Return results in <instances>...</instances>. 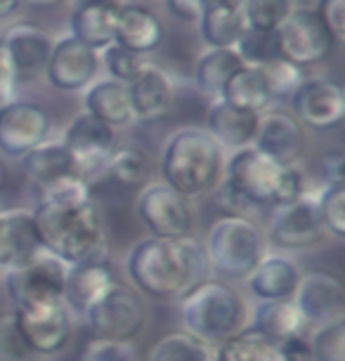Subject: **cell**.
Segmentation results:
<instances>
[{
	"mask_svg": "<svg viewBox=\"0 0 345 361\" xmlns=\"http://www.w3.org/2000/svg\"><path fill=\"white\" fill-rule=\"evenodd\" d=\"M147 361H211V347L185 331H173L152 345Z\"/></svg>",
	"mask_w": 345,
	"mask_h": 361,
	"instance_id": "cell-35",
	"label": "cell"
},
{
	"mask_svg": "<svg viewBox=\"0 0 345 361\" xmlns=\"http://www.w3.org/2000/svg\"><path fill=\"white\" fill-rule=\"evenodd\" d=\"M71 10L87 8V5H99V3H109V5H121V0H69Z\"/></svg>",
	"mask_w": 345,
	"mask_h": 361,
	"instance_id": "cell-53",
	"label": "cell"
},
{
	"mask_svg": "<svg viewBox=\"0 0 345 361\" xmlns=\"http://www.w3.org/2000/svg\"><path fill=\"white\" fill-rule=\"evenodd\" d=\"M274 38L279 57L301 69L324 62L336 47L334 36L327 31L317 12L310 8L291 10L279 29L274 31Z\"/></svg>",
	"mask_w": 345,
	"mask_h": 361,
	"instance_id": "cell-11",
	"label": "cell"
},
{
	"mask_svg": "<svg viewBox=\"0 0 345 361\" xmlns=\"http://www.w3.org/2000/svg\"><path fill=\"white\" fill-rule=\"evenodd\" d=\"M199 10H215V8H241V0H196Z\"/></svg>",
	"mask_w": 345,
	"mask_h": 361,
	"instance_id": "cell-51",
	"label": "cell"
},
{
	"mask_svg": "<svg viewBox=\"0 0 345 361\" xmlns=\"http://www.w3.org/2000/svg\"><path fill=\"white\" fill-rule=\"evenodd\" d=\"M0 361H40L26 345L15 319V312L0 317Z\"/></svg>",
	"mask_w": 345,
	"mask_h": 361,
	"instance_id": "cell-43",
	"label": "cell"
},
{
	"mask_svg": "<svg viewBox=\"0 0 345 361\" xmlns=\"http://www.w3.org/2000/svg\"><path fill=\"white\" fill-rule=\"evenodd\" d=\"M234 52L239 54L243 66H262L270 59L279 57L277 52V38L274 31H258V29H248L241 33L239 43L234 45Z\"/></svg>",
	"mask_w": 345,
	"mask_h": 361,
	"instance_id": "cell-39",
	"label": "cell"
},
{
	"mask_svg": "<svg viewBox=\"0 0 345 361\" xmlns=\"http://www.w3.org/2000/svg\"><path fill=\"white\" fill-rule=\"evenodd\" d=\"M248 300L225 279L208 276L180 300L182 331L208 347L239 336L248 326Z\"/></svg>",
	"mask_w": 345,
	"mask_h": 361,
	"instance_id": "cell-4",
	"label": "cell"
},
{
	"mask_svg": "<svg viewBox=\"0 0 345 361\" xmlns=\"http://www.w3.org/2000/svg\"><path fill=\"white\" fill-rule=\"evenodd\" d=\"M343 166H345V156L338 149H331L320 159V170H322V180L324 185H341L343 182Z\"/></svg>",
	"mask_w": 345,
	"mask_h": 361,
	"instance_id": "cell-49",
	"label": "cell"
},
{
	"mask_svg": "<svg viewBox=\"0 0 345 361\" xmlns=\"http://www.w3.org/2000/svg\"><path fill=\"white\" fill-rule=\"evenodd\" d=\"M0 274H3V271H0Z\"/></svg>",
	"mask_w": 345,
	"mask_h": 361,
	"instance_id": "cell-56",
	"label": "cell"
},
{
	"mask_svg": "<svg viewBox=\"0 0 345 361\" xmlns=\"http://www.w3.org/2000/svg\"><path fill=\"white\" fill-rule=\"evenodd\" d=\"M5 180H8V170H5V163L0 159V192H3V187H5Z\"/></svg>",
	"mask_w": 345,
	"mask_h": 361,
	"instance_id": "cell-55",
	"label": "cell"
},
{
	"mask_svg": "<svg viewBox=\"0 0 345 361\" xmlns=\"http://www.w3.org/2000/svg\"><path fill=\"white\" fill-rule=\"evenodd\" d=\"M22 3H29L33 8H55L62 0H22Z\"/></svg>",
	"mask_w": 345,
	"mask_h": 361,
	"instance_id": "cell-54",
	"label": "cell"
},
{
	"mask_svg": "<svg viewBox=\"0 0 345 361\" xmlns=\"http://www.w3.org/2000/svg\"><path fill=\"white\" fill-rule=\"evenodd\" d=\"M253 147L279 166H296L308 147V133L289 109L270 106L258 116Z\"/></svg>",
	"mask_w": 345,
	"mask_h": 361,
	"instance_id": "cell-18",
	"label": "cell"
},
{
	"mask_svg": "<svg viewBox=\"0 0 345 361\" xmlns=\"http://www.w3.org/2000/svg\"><path fill=\"white\" fill-rule=\"evenodd\" d=\"M159 170L164 185L194 203L218 189L225 170V152L204 128L187 126L166 140Z\"/></svg>",
	"mask_w": 345,
	"mask_h": 361,
	"instance_id": "cell-3",
	"label": "cell"
},
{
	"mask_svg": "<svg viewBox=\"0 0 345 361\" xmlns=\"http://www.w3.org/2000/svg\"><path fill=\"white\" fill-rule=\"evenodd\" d=\"M114 281H116V269H114L111 260L76 264V267H69V271H66L62 300L73 317H80L87 305Z\"/></svg>",
	"mask_w": 345,
	"mask_h": 361,
	"instance_id": "cell-27",
	"label": "cell"
},
{
	"mask_svg": "<svg viewBox=\"0 0 345 361\" xmlns=\"http://www.w3.org/2000/svg\"><path fill=\"white\" fill-rule=\"evenodd\" d=\"M317 199V213L327 229L329 236L336 241L345 238V187L341 185H324L320 192L315 194Z\"/></svg>",
	"mask_w": 345,
	"mask_h": 361,
	"instance_id": "cell-36",
	"label": "cell"
},
{
	"mask_svg": "<svg viewBox=\"0 0 345 361\" xmlns=\"http://www.w3.org/2000/svg\"><path fill=\"white\" fill-rule=\"evenodd\" d=\"M22 170L36 187H47L66 175H76V163L62 140H47L22 159Z\"/></svg>",
	"mask_w": 345,
	"mask_h": 361,
	"instance_id": "cell-29",
	"label": "cell"
},
{
	"mask_svg": "<svg viewBox=\"0 0 345 361\" xmlns=\"http://www.w3.org/2000/svg\"><path fill=\"white\" fill-rule=\"evenodd\" d=\"M31 213L40 248L59 257L66 267L109 260V236L95 199L76 206H50L38 201Z\"/></svg>",
	"mask_w": 345,
	"mask_h": 361,
	"instance_id": "cell-2",
	"label": "cell"
},
{
	"mask_svg": "<svg viewBox=\"0 0 345 361\" xmlns=\"http://www.w3.org/2000/svg\"><path fill=\"white\" fill-rule=\"evenodd\" d=\"M52 118L31 99H12L0 106V154L24 159L26 154L50 140Z\"/></svg>",
	"mask_w": 345,
	"mask_h": 361,
	"instance_id": "cell-14",
	"label": "cell"
},
{
	"mask_svg": "<svg viewBox=\"0 0 345 361\" xmlns=\"http://www.w3.org/2000/svg\"><path fill=\"white\" fill-rule=\"evenodd\" d=\"M222 99L243 109V111H253V114H262L274 102L260 66H241L227 80L225 90H222Z\"/></svg>",
	"mask_w": 345,
	"mask_h": 361,
	"instance_id": "cell-31",
	"label": "cell"
},
{
	"mask_svg": "<svg viewBox=\"0 0 345 361\" xmlns=\"http://www.w3.org/2000/svg\"><path fill=\"white\" fill-rule=\"evenodd\" d=\"M90 199L92 185L80 175H66L40 189V203H50V206H76V203H85Z\"/></svg>",
	"mask_w": 345,
	"mask_h": 361,
	"instance_id": "cell-42",
	"label": "cell"
},
{
	"mask_svg": "<svg viewBox=\"0 0 345 361\" xmlns=\"http://www.w3.org/2000/svg\"><path fill=\"white\" fill-rule=\"evenodd\" d=\"M80 361H140L135 343H119V340L92 338L83 347Z\"/></svg>",
	"mask_w": 345,
	"mask_h": 361,
	"instance_id": "cell-44",
	"label": "cell"
},
{
	"mask_svg": "<svg viewBox=\"0 0 345 361\" xmlns=\"http://www.w3.org/2000/svg\"><path fill=\"white\" fill-rule=\"evenodd\" d=\"M128 94H131L133 121L154 123V121H161L171 114L175 102V85L168 71H164L161 66L145 64L140 76L128 85Z\"/></svg>",
	"mask_w": 345,
	"mask_h": 361,
	"instance_id": "cell-20",
	"label": "cell"
},
{
	"mask_svg": "<svg viewBox=\"0 0 345 361\" xmlns=\"http://www.w3.org/2000/svg\"><path fill=\"white\" fill-rule=\"evenodd\" d=\"M265 238L267 246L277 248V253H293V250L322 246L329 234L317 213L315 192L305 194L298 201L270 208Z\"/></svg>",
	"mask_w": 345,
	"mask_h": 361,
	"instance_id": "cell-9",
	"label": "cell"
},
{
	"mask_svg": "<svg viewBox=\"0 0 345 361\" xmlns=\"http://www.w3.org/2000/svg\"><path fill=\"white\" fill-rule=\"evenodd\" d=\"M83 111L114 130L135 123L128 85L114 78H97L83 90Z\"/></svg>",
	"mask_w": 345,
	"mask_h": 361,
	"instance_id": "cell-26",
	"label": "cell"
},
{
	"mask_svg": "<svg viewBox=\"0 0 345 361\" xmlns=\"http://www.w3.org/2000/svg\"><path fill=\"white\" fill-rule=\"evenodd\" d=\"M121 5L99 3V5H87V8L71 10L69 36H73L83 45L92 47L97 52L104 50L116 38V22H119Z\"/></svg>",
	"mask_w": 345,
	"mask_h": 361,
	"instance_id": "cell-28",
	"label": "cell"
},
{
	"mask_svg": "<svg viewBox=\"0 0 345 361\" xmlns=\"http://www.w3.org/2000/svg\"><path fill=\"white\" fill-rule=\"evenodd\" d=\"M80 322L92 338L135 343L150 324V307L131 283L116 279L87 305Z\"/></svg>",
	"mask_w": 345,
	"mask_h": 361,
	"instance_id": "cell-6",
	"label": "cell"
},
{
	"mask_svg": "<svg viewBox=\"0 0 345 361\" xmlns=\"http://www.w3.org/2000/svg\"><path fill=\"white\" fill-rule=\"evenodd\" d=\"M19 5H22V0H0V19L15 15L19 10Z\"/></svg>",
	"mask_w": 345,
	"mask_h": 361,
	"instance_id": "cell-52",
	"label": "cell"
},
{
	"mask_svg": "<svg viewBox=\"0 0 345 361\" xmlns=\"http://www.w3.org/2000/svg\"><path fill=\"white\" fill-rule=\"evenodd\" d=\"M258 116L253 111H243V109L229 104L222 97L211 99L206 109V126L204 130L218 142L220 149L225 152H236L243 147H253L255 133H258Z\"/></svg>",
	"mask_w": 345,
	"mask_h": 361,
	"instance_id": "cell-21",
	"label": "cell"
},
{
	"mask_svg": "<svg viewBox=\"0 0 345 361\" xmlns=\"http://www.w3.org/2000/svg\"><path fill=\"white\" fill-rule=\"evenodd\" d=\"M135 210L150 236L189 238L196 234L199 215L194 203L173 192L164 182H150L145 189H140Z\"/></svg>",
	"mask_w": 345,
	"mask_h": 361,
	"instance_id": "cell-10",
	"label": "cell"
},
{
	"mask_svg": "<svg viewBox=\"0 0 345 361\" xmlns=\"http://www.w3.org/2000/svg\"><path fill=\"white\" fill-rule=\"evenodd\" d=\"M166 38L164 22L154 15L150 8L135 3H123L119 10V22H116V38L114 43L128 47V50L138 54H150L159 50L161 43Z\"/></svg>",
	"mask_w": 345,
	"mask_h": 361,
	"instance_id": "cell-24",
	"label": "cell"
},
{
	"mask_svg": "<svg viewBox=\"0 0 345 361\" xmlns=\"http://www.w3.org/2000/svg\"><path fill=\"white\" fill-rule=\"evenodd\" d=\"M62 142L73 156L76 175L90 185L97 177L107 175V163H109L114 149L119 147L116 130L85 111L76 114L69 121Z\"/></svg>",
	"mask_w": 345,
	"mask_h": 361,
	"instance_id": "cell-13",
	"label": "cell"
},
{
	"mask_svg": "<svg viewBox=\"0 0 345 361\" xmlns=\"http://www.w3.org/2000/svg\"><path fill=\"white\" fill-rule=\"evenodd\" d=\"M17 87H19V80L15 73V66H12L10 54L5 50L3 38H0V106L15 99Z\"/></svg>",
	"mask_w": 345,
	"mask_h": 361,
	"instance_id": "cell-47",
	"label": "cell"
},
{
	"mask_svg": "<svg viewBox=\"0 0 345 361\" xmlns=\"http://www.w3.org/2000/svg\"><path fill=\"white\" fill-rule=\"evenodd\" d=\"M201 246L211 274L220 279H246L270 250L265 229L246 215H225L215 220Z\"/></svg>",
	"mask_w": 345,
	"mask_h": 361,
	"instance_id": "cell-5",
	"label": "cell"
},
{
	"mask_svg": "<svg viewBox=\"0 0 345 361\" xmlns=\"http://www.w3.org/2000/svg\"><path fill=\"white\" fill-rule=\"evenodd\" d=\"M260 71L265 76V83L270 87L272 99H289L296 87L301 85V80L305 78V71L301 66L291 64L282 57L270 59L267 64L260 66Z\"/></svg>",
	"mask_w": 345,
	"mask_h": 361,
	"instance_id": "cell-40",
	"label": "cell"
},
{
	"mask_svg": "<svg viewBox=\"0 0 345 361\" xmlns=\"http://www.w3.org/2000/svg\"><path fill=\"white\" fill-rule=\"evenodd\" d=\"M284 361H313V347H310V331L284 340L279 345Z\"/></svg>",
	"mask_w": 345,
	"mask_h": 361,
	"instance_id": "cell-48",
	"label": "cell"
},
{
	"mask_svg": "<svg viewBox=\"0 0 345 361\" xmlns=\"http://www.w3.org/2000/svg\"><path fill=\"white\" fill-rule=\"evenodd\" d=\"M107 175L123 189H145L152 182L154 163L140 147H116L107 163Z\"/></svg>",
	"mask_w": 345,
	"mask_h": 361,
	"instance_id": "cell-34",
	"label": "cell"
},
{
	"mask_svg": "<svg viewBox=\"0 0 345 361\" xmlns=\"http://www.w3.org/2000/svg\"><path fill=\"white\" fill-rule=\"evenodd\" d=\"M293 305L305 319L308 329L334 324L345 319V288L341 279L331 271L313 269L301 274Z\"/></svg>",
	"mask_w": 345,
	"mask_h": 361,
	"instance_id": "cell-16",
	"label": "cell"
},
{
	"mask_svg": "<svg viewBox=\"0 0 345 361\" xmlns=\"http://www.w3.org/2000/svg\"><path fill=\"white\" fill-rule=\"evenodd\" d=\"M241 59L234 50H208L201 54L194 66V85L208 99L222 97L227 80L241 69Z\"/></svg>",
	"mask_w": 345,
	"mask_h": 361,
	"instance_id": "cell-30",
	"label": "cell"
},
{
	"mask_svg": "<svg viewBox=\"0 0 345 361\" xmlns=\"http://www.w3.org/2000/svg\"><path fill=\"white\" fill-rule=\"evenodd\" d=\"M279 173L282 166L277 161L258 152L255 147H243L229 152L220 185L234 199H239V203L251 215V210L274 206V189Z\"/></svg>",
	"mask_w": 345,
	"mask_h": 361,
	"instance_id": "cell-7",
	"label": "cell"
},
{
	"mask_svg": "<svg viewBox=\"0 0 345 361\" xmlns=\"http://www.w3.org/2000/svg\"><path fill=\"white\" fill-rule=\"evenodd\" d=\"M293 10L291 0H241V15L248 29L277 31Z\"/></svg>",
	"mask_w": 345,
	"mask_h": 361,
	"instance_id": "cell-38",
	"label": "cell"
},
{
	"mask_svg": "<svg viewBox=\"0 0 345 361\" xmlns=\"http://www.w3.org/2000/svg\"><path fill=\"white\" fill-rule=\"evenodd\" d=\"M66 271L69 267L59 257L40 250L33 260L5 269L0 274V281H3L15 310H29L40 307V305L64 302Z\"/></svg>",
	"mask_w": 345,
	"mask_h": 361,
	"instance_id": "cell-8",
	"label": "cell"
},
{
	"mask_svg": "<svg viewBox=\"0 0 345 361\" xmlns=\"http://www.w3.org/2000/svg\"><path fill=\"white\" fill-rule=\"evenodd\" d=\"M313 361H345V319L310 331Z\"/></svg>",
	"mask_w": 345,
	"mask_h": 361,
	"instance_id": "cell-41",
	"label": "cell"
},
{
	"mask_svg": "<svg viewBox=\"0 0 345 361\" xmlns=\"http://www.w3.org/2000/svg\"><path fill=\"white\" fill-rule=\"evenodd\" d=\"M289 106L303 128L320 133L336 130L345 116V92L327 76H305L289 97Z\"/></svg>",
	"mask_w": 345,
	"mask_h": 361,
	"instance_id": "cell-15",
	"label": "cell"
},
{
	"mask_svg": "<svg viewBox=\"0 0 345 361\" xmlns=\"http://www.w3.org/2000/svg\"><path fill=\"white\" fill-rule=\"evenodd\" d=\"M99 73V52L83 45L73 36H62L52 43L45 76L62 92H83Z\"/></svg>",
	"mask_w": 345,
	"mask_h": 361,
	"instance_id": "cell-17",
	"label": "cell"
},
{
	"mask_svg": "<svg viewBox=\"0 0 345 361\" xmlns=\"http://www.w3.org/2000/svg\"><path fill=\"white\" fill-rule=\"evenodd\" d=\"M0 38H3L5 50L10 54L19 83H29V80L43 76L52 52V43H55L43 26L36 22H19L12 24Z\"/></svg>",
	"mask_w": 345,
	"mask_h": 361,
	"instance_id": "cell-19",
	"label": "cell"
},
{
	"mask_svg": "<svg viewBox=\"0 0 345 361\" xmlns=\"http://www.w3.org/2000/svg\"><path fill=\"white\" fill-rule=\"evenodd\" d=\"M126 276L142 298L173 302L206 281L211 264L201 241L147 236L135 241L126 255Z\"/></svg>",
	"mask_w": 345,
	"mask_h": 361,
	"instance_id": "cell-1",
	"label": "cell"
},
{
	"mask_svg": "<svg viewBox=\"0 0 345 361\" xmlns=\"http://www.w3.org/2000/svg\"><path fill=\"white\" fill-rule=\"evenodd\" d=\"M305 194H310L305 173L298 166H282L279 180H277V189H274V206L298 201Z\"/></svg>",
	"mask_w": 345,
	"mask_h": 361,
	"instance_id": "cell-45",
	"label": "cell"
},
{
	"mask_svg": "<svg viewBox=\"0 0 345 361\" xmlns=\"http://www.w3.org/2000/svg\"><path fill=\"white\" fill-rule=\"evenodd\" d=\"M301 274V267L286 253L267 250L243 281L255 300H293Z\"/></svg>",
	"mask_w": 345,
	"mask_h": 361,
	"instance_id": "cell-22",
	"label": "cell"
},
{
	"mask_svg": "<svg viewBox=\"0 0 345 361\" xmlns=\"http://www.w3.org/2000/svg\"><path fill=\"white\" fill-rule=\"evenodd\" d=\"M33 213L26 208H8L0 213V271L19 267L40 253Z\"/></svg>",
	"mask_w": 345,
	"mask_h": 361,
	"instance_id": "cell-23",
	"label": "cell"
},
{
	"mask_svg": "<svg viewBox=\"0 0 345 361\" xmlns=\"http://www.w3.org/2000/svg\"><path fill=\"white\" fill-rule=\"evenodd\" d=\"M166 8L175 19H180V22H187V24L199 22L201 10H199V5H196V0H166Z\"/></svg>",
	"mask_w": 345,
	"mask_h": 361,
	"instance_id": "cell-50",
	"label": "cell"
},
{
	"mask_svg": "<svg viewBox=\"0 0 345 361\" xmlns=\"http://www.w3.org/2000/svg\"><path fill=\"white\" fill-rule=\"evenodd\" d=\"M315 12L336 43H341L345 36V0H317Z\"/></svg>",
	"mask_w": 345,
	"mask_h": 361,
	"instance_id": "cell-46",
	"label": "cell"
},
{
	"mask_svg": "<svg viewBox=\"0 0 345 361\" xmlns=\"http://www.w3.org/2000/svg\"><path fill=\"white\" fill-rule=\"evenodd\" d=\"M145 64L147 62L142 54L128 50V47L119 43H111L104 50H99V66H104V71L109 73L107 78H114L123 85H131L142 73Z\"/></svg>",
	"mask_w": 345,
	"mask_h": 361,
	"instance_id": "cell-37",
	"label": "cell"
},
{
	"mask_svg": "<svg viewBox=\"0 0 345 361\" xmlns=\"http://www.w3.org/2000/svg\"><path fill=\"white\" fill-rule=\"evenodd\" d=\"M248 329L277 345L310 331L293 300H255L248 312Z\"/></svg>",
	"mask_w": 345,
	"mask_h": 361,
	"instance_id": "cell-25",
	"label": "cell"
},
{
	"mask_svg": "<svg viewBox=\"0 0 345 361\" xmlns=\"http://www.w3.org/2000/svg\"><path fill=\"white\" fill-rule=\"evenodd\" d=\"M199 31L211 50H234L241 33L246 31L241 8H215L199 15Z\"/></svg>",
	"mask_w": 345,
	"mask_h": 361,
	"instance_id": "cell-32",
	"label": "cell"
},
{
	"mask_svg": "<svg viewBox=\"0 0 345 361\" xmlns=\"http://www.w3.org/2000/svg\"><path fill=\"white\" fill-rule=\"evenodd\" d=\"M15 319L26 345L40 361L62 357L76 336V317L64 302L15 310Z\"/></svg>",
	"mask_w": 345,
	"mask_h": 361,
	"instance_id": "cell-12",
	"label": "cell"
},
{
	"mask_svg": "<svg viewBox=\"0 0 345 361\" xmlns=\"http://www.w3.org/2000/svg\"><path fill=\"white\" fill-rule=\"evenodd\" d=\"M211 361H284L277 343L246 326L239 336L211 347Z\"/></svg>",
	"mask_w": 345,
	"mask_h": 361,
	"instance_id": "cell-33",
	"label": "cell"
}]
</instances>
